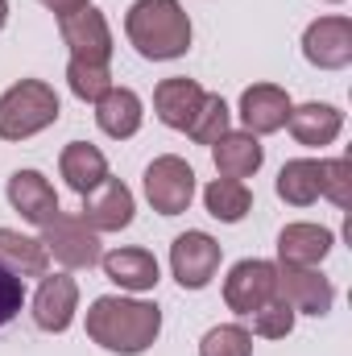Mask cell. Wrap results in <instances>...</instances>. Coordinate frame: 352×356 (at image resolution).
Returning a JSON list of instances; mask_svg holds the SVG:
<instances>
[{"label": "cell", "mask_w": 352, "mask_h": 356, "mask_svg": "<svg viewBox=\"0 0 352 356\" xmlns=\"http://www.w3.org/2000/svg\"><path fill=\"white\" fill-rule=\"evenodd\" d=\"M158 332H162V311L154 302H141V298L104 294L88 311V336L104 353L137 356L158 340Z\"/></svg>", "instance_id": "obj_1"}, {"label": "cell", "mask_w": 352, "mask_h": 356, "mask_svg": "<svg viewBox=\"0 0 352 356\" xmlns=\"http://www.w3.org/2000/svg\"><path fill=\"white\" fill-rule=\"evenodd\" d=\"M125 33L150 63H170L191 50V17L178 0H137L125 17Z\"/></svg>", "instance_id": "obj_2"}, {"label": "cell", "mask_w": 352, "mask_h": 356, "mask_svg": "<svg viewBox=\"0 0 352 356\" xmlns=\"http://www.w3.org/2000/svg\"><path fill=\"white\" fill-rule=\"evenodd\" d=\"M58 91L42 79H21L0 95V141H25L58 120Z\"/></svg>", "instance_id": "obj_3"}, {"label": "cell", "mask_w": 352, "mask_h": 356, "mask_svg": "<svg viewBox=\"0 0 352 356\" xmlns=\"http://www.w3.org/2000/svg\"><path fill=\"white\" fill-rule=\"evenodd\" d=\"M42 245L67 269H91L104 257L99 253V232H91L79 216H67V211H58L50 224H42Z\"/></svg>", "instance_id": "obj_4"}, {"label": "cell", "mask_w": 352, "mask_h": 356, "mask_svg": "<svg viewBox=\"0 0 352 356\" xmlns=\"http://www.w3.org/2000/svg\"><path fill=\"white\" fill-rule=\"evenodd\" d=\"M145 199L162 216H182L191 207V199H195V170L175 154L154 158L145 166Z\"/></svg>", "instance_id": "obj_5"}, {"label": "cell", "mask_w": 352, "mask_h": 356, "mask_svg": "<svg viewBox=\"0 0 352 356\" xmlns=\"http://www.w3.org/2000/svg\"><path fill=\"white\" fill-rule=\"evenodd\" d=\"M278 298L294 315H328L336 302V286L315 266H278Z\"/></svg>", "instance_id": "obj_6"}, {"label": "cell", "mask_w": 352, "mask_h": 356, "mask_svg": "<svg viewBox=\"0 0 352 356\" xmlns=\"http://www.w3.org/2000/svg\"><path fill=\"white\" fill-rule=\"evenodd\" d=\"M269 298H278V266L273 261H257V257L237 261L232 273H228V282H224L228 311L253 315V311H262Z\"/></svg>", "instance_id": "obj_7"}, {"label": "cell", "mask_w": 352, "mask_h": 356, "mask_svg": "<svg viewBox=\"0 0 352 356\" xmlns=\"http://www.w3.org/2000/svg\"><path fill=\"white\" fill-rule=\"evenodd\" d=\"M58 33H63V42L71 46V58L108 67V58H112V29H108V17H104L99 8L88 4V8H79V13L58 17Z\"/></svg>", "instance_id": "obj_8"}, {"label": "cell", "mask_w": 352, "mask_h": 356, "mask_svg": "<svg viewBox=\"0 0 352 356\" xmlns=\"http://www.w3.org/2000/svg\"><path fill=\"white\" fill-rule=\"evenodd\" d=\"M220 257H224V249L207 232H182V236H175V245H170V269H175L182 290H203L216 277Z\"/></svg>", "instance_id": "obj_9"}, {"label": "cell", "mask_w": 352, "mask_h": 356, "mask_svg": "<svg viewBox=\"0 0 352 356\" xmlns=\"http://www.w3.org/2000/svg\"><path fill=\"white\" fill-rule=\"evenodd\" d=\"M303 54L319 71H344L352 63V21L349 17H319L303 33Z\"/></svg>", "instance_id": "obj_10"}, {"label": "cell", "mask_w": 352, "mask_h": 356, "mask_svg": "<svg viewBox=\"0 0 352 356\" xmlns=\"http://www.w3.org/2000/svg\"><path fill=\"white\" fill-rule=\"evenodd\" d=\"M133 191L120 182V178H104L95 191L83 195V211L79 220L88 224L91 232H120L133 224Z\"/></svg>", "instance_id": "obj_11"}, {"label": "cell", "mask_w": 352, "mask_h": 356, "mask_svg": "<svg viewBox=\"0 0 352 356\" xmlns=\"http://www.w3.org/2000/svg\"><path fill=\"white\" fill-rule=\"evenodd\" d=\"M75 311H79V286H75V277H67V273H46L42 286H38V294H33V323H38L42 332L63 336V332L71 327Z\"/></svg>", "instance_id": "obj_12"}, {"label": "cell", "mask_w": 352, "mask_h": 356, "mask_svg": "<svg viewBox=\"0 0 352 356\" xmlns=\"http://www.w3.org/2000/svg\"><path fill=\"white\" fill-rule=\"evenodd\" d=\"M290 95L273 83H253L241 95V120H245V133L265 137V133H278L286 129V116H290Z\"/></svg>", "instance_id": "obj_13"}, {"label": "cell", "mask_w": 352, "mask_h": 356, "mask_svg": "<svg viewBox=\"0 0 352 356\" xmlns=\"http://www.w3.org/2000/svg\"><path fill=\"white\" fill-rule=\"evenodd\" d=\"M203 95H207V91L199 88L195 79H186V75L162 79V83L154 88V112H158V120H162L166 129L186 133L191 120H195V112H199V104H203Z\"/></svg>", "instance_id": "obj_14"}, {"label": "cell", "mask_w": 352, "mask_h": 356, "mask_svg": "<svg viewBox=\"0 0 352 356\" xmlns=\"http://www.w3.org/2000/svg\"><path fill=\"white\" fill-rule=\"evenodd\" d=\"M8 203L21 211V220H29L38 228L58 216V195L46 182V175H38V170H17L8 178Z\"/></svg>", "instance_id": "obj_15"}, {"label": "cell", "mask_w": 352, "mask_h": 356, "mask_svg": "<svg viewBox=\"0 0 352 356\" xmlns=\"http://www.w3.org/2000/svg\"><path fill=\"white\" fill-rule=\"evenodd\" d=\"M286 129L294 133L298 145L307 149H319V145H332L344 129V112L336 104H303V108H290L286 116Z\"/></svg>", "instance_id": "obj_16"}, {"label": "cell", "mask_w": 352, "mask_h": 356, "mask_svg": "<svg viewBox=\"0 0 352 356\" xmlns=\"http://www.w3.org/2000/svg\"><path fill=\"white\" fill-rule=\"evenodd\" d=\"M95 120H99V129H104L108 137L129 141V137L141 129V120H145L141 95L133 88H116V83H112V88L95 99Z\"/></svg>", "instance_id": "obj_17"}, {"label": "cell", "mask_w": 352, "mask_h": 356, "mask_svg": "<svg viewBox=\"0 0 352 356\" xmlns=\"http://www.w3.org/2000/svg\"><path fill=\"white\" fill-rule=\"evenodd\" d=\"M336 236L319 224H286L278 232V261L282 266H319L332 253Z\"/></svg>", "instance_id": "obj_18"}, {"label": "cell", "mask_w": 352, "mask_h": 356, "mask_svg": "<svg viewBox=\"0 0 352 356\" xmlns=\"http://www.w3.org/2000/svg\"><path fill=\"white\" fill-rule=\"evenodd\" d=\"M99 266L108 273V282H116L120 290H154L158 286V257L150 249H112L99 257Z\"/></svg>", "instance_id": "obj_19"}, {"label": "cell", "mask_w": 352, "mask_h": 356, "mask_svg": "<svg viewBox=\"0 0 352 356\" xmlns=\"http://www.w3.org/2000/svg\"><path fill=\"white\" fill-rule=\"evenodd\" d=\"M211 158H216V170H220V178H245L257 175L265 162V149L262 141L253 137V133H224L216 145H211Z\"/></svg>", "instance_id": "obj_20"}, {"label": "cell", "mask_w": 352, "mask_h": 356, "mask_svg": "<svg viewBox=\"0 0 352 356\" xmlns=\"http://www.w3.org/2000/svg\"><path fill=\"white\" fill-rule=\"evenodd\" d=\"M0 266L8 273H17L21 282L25 277H46L50 273V253L38 236H21L13 228H0Z\"/></svg>", "instance_id": "obj_21"}, {"label": "cell", "mask_w": 352, "mask_h": 356, "mask_svg": "<svg viewBox=\"0 0 352 356\" xmlns=\"http://www.w3.org/2000/svg\"><path fill=\"white\" fill-rule=\"evenodd\" d=\"M58 170H63V178H67L71 191L88 195V191H95V186L108 178V158H104L95 145H88V141H71V145L63 149V158H58Z\"/></svg>", "instance_id": "obj_22"}, {"label": "cell", "mask_w": 352, "mask_h": 356, "mask_svg": "<svg viewBox=\"0 0 352 356\" xmlns=\"http://www.w3.org/2000/svg\"><path fill=\"white\" fill-rule=\"evenodd\" d=\"M278 195H282L290 207H311V203L323 195L319 162H315V158H294V162H286L282 175H278Z\"/></svg>", "instance_id": "obj_23"}, {"label": "cell", "mask_w": 352, "mask_h": 356, "mask_svg": "<svg viewBox=\"0 0 352 356\" xmlns=\"http://www.w3.org/2000/svg\"><path fill=\"white\" fill-rule=\"evenodd\" d=\"M203 203H207V211H211L216 220L237 224V220L249 216V207H253V191H249L241 178H216V182H207Z\"/></svg>", "instance_id": "obj_24"}, {"label": "cell", "mask_w": 352, "mask_h": 356, "mask_svg": "<svg viewBox=\"0 0 352 356\" xmlns=\"http://www.w3.org/2000/svg\"><path fill=\"white\" fill-rule=\"evenodd\" d=\"M228 120H232V112H228V104L220 99V95H203V104H199V112H195V120H191V141H199V145H216L224 133H228Z\"/></svg>", "instance_id": "obj_25"}, {"label": "cell", "mask_w": 352, "mask_h": 356, "mask_svg": "<svg viewBox=\"0 0 352 356\" xmlns=\"http://www.w3.org/2000/svg\"><path fill=\"white\" fill-rule=\"evenodd\" d=\"M199 356H253V336L241 323H220L203 336Z\"/></svg>", "instance_id": "obj_26"}, {"label": "cell", "mask_w": 352, "mask_h": 356, "mask_svg": "<svg viewBox=\"0 0 352 356\" xmlns=\"http://www.w3.org/2000/svg\"><path fill=\"white\" fill-rule=\"evenodd\" d=\"M67 88L75 91L79 99L95 104L104 91L112 88V75H108V67H95V63H79V58H71V63H67Z\"/></svg>", "instance_id": "obj_27"}, {"label": "cell", "mask_w": 352, "mask_h": 356, "mask_svg": "<svg viewBox=\"0 0 352 356\" xmlns=\"http://www.w3.org/2000/svg\"><path fill=\"white\" fill-rule=\"evenodd\" d=\"M319 182H323V195H328L340 211H349L352 207V162L349 158H328V162H319Z\"/></svg>", "instance_id": "obj_28"}, {"label": "cell", "mask_w": 352, "mask_h": 356, "mask_svg": "<svg viewBox=\"0 0 352 356\" xmlns=\"http://www.w3.org/2000/svg\"><path fill=\"white\" fill-rule=\"evenodd\" d=\"M290 327H294V311L282 298H269L262 311H253V332L262 340H282V336H290Z\"/></svg>", "instance_id": "obj_29"}, {"label": "cell", "mask_w": 352, "mask_h": 356, "mask_svg": "<svg viewBox=\"0 0 352 356\" xmlns=\"http://www.w3.org/2000/svg\"><path fill=\"white\" fill-rule=\"evenodd\" d=\"M21 302H25V282H21L17 273H8V269L0 266V327L17 319Z\"/></svg>", "instance_id": "obj_30"}, {"label": "cell", "mask_w": 352, "mask_h": 356, "mask_svg": "<svg viewBox=\"0 0 352 356\" xmlns=\"http://www.w3.org/2000/svg\"><path fill=\"white\" fill-rule=\"evenodd\" d=\"M54 17H67V13H79V8H88L91 0H42Z\"/></svg>", "instance_id": "obj_31"}, {"label": "cell", "mask_w": 352, "mask_h": 356, "mask_svg": "<svg viewBox=\"0 0 352 356\" xmlns=\"http://www.w3.org/2000/svg\"><path fill=\"white\" fill-rule=\"evenodd\" d=\"M4 21H8V0H0V29H4Z\"/></svg>", "instance_id": "obj_32"}, {"label": "cell", "mask_w": 352, "mask_h": 356, "mask_svg": "<svg viewBox=\"0 0 352 356\" xmlns=\"http://www.w3.org/2000/svg\"><path fill=\"white\" fill-rule=\"evenodd\" d=\"M328 4H340V0H328Z\"/></svg>", "instance_id": "obj_33"}]
</instances>
